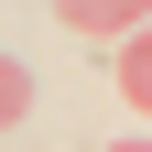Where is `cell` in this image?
I'll return each instance as SVG.
<instances>
[{
    "mask_svg": "<svg viewBox=\"0 0 152 152\" xmlns=\"http://www.w3.org/2000/svg\"><path fill=\"white\" fill-rule=\"evenodd\" d=\"M120 98H130V109H152V22L120 44Z\"/></svg>",
    "mask_w": 152,
    "mask_h": 152,
    "instance_id": "obj_2",
    "label": "cell"
},
{
    "mask_svg": "<svg viewBox=\"0 0 152 152\" xmlns=\"http://www.w3.org/2000/svg\"><path fill=\"white\" fill-rule=\"evenodd\" d=\"M54 11H65V33H87V44H130L152 0H54Z\"/></svg>",
    "mask_w": 152,
    "mask_h": 152,
    "instance_id": "obj_1",
    "label": "cell"
},
{
    "mask_svg": "<svg viewBox=\"0 0 152 152\" xmlns=\"http://www.w3.org/2000/svg\"><path fill=\"white\" fill-rule=\"evenodd\" d=\"M109 152H152V141H109Z\"/></svg>",
    "mask_w": 152,
    "mask_h": 152,
    "instance_id": "obj_4",
    "label": "cell"
},
{
    "mask_svg": "<svg viewBox=\"0 0 152 152\" xmlns=\"http://www.w3.org/2000/svg\"><path fill=\"white\" fill-rule=\"evenodd\" d=\"M22 109H33V65H22V54H0V130L22 120Z\"/></svg>",
    "mask_w": 152,
    "mask_h": 152,
    "instance_id": "obj_3",
    "label": "cell"
}]
</instances>
